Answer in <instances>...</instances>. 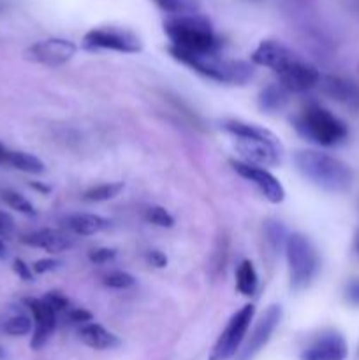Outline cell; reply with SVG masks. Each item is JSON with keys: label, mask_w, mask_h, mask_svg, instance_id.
<instances>
[{"label": "cell", "mask_w": 359, "mask_h": 360, "mask_svg": "<svg viewBox=\"0 0 359 360\" xmlns=\"http://www.w3.org/2000/svg\"><path fill=\"white\" fill-rule=\"evenodd\" d=\"M4 357H6V350H4V348L0 347V360H2Z\"/></svg>", "instance_id": "41"}, {"label": "cell", "mask_w": 359, "mask_h": 360, "mask_svg": "<svg viewBox=\"0 0 359 360\" xmlns=\"http://www.w3.org/2000/svg\"><path fill=\"white\" fill-rule=\"evenodd\" d=\"M224 129L236 137L239 160L257 167H275L280 164V143L270 130L245 122H225Z\"/></svg>", "instance_id": "2"}, {"label": "cell", "mask_w": 359, "mask_h": 360, "mask_svg": "<svg viewBox=\"0 0 359 360\" xmlns=\"http://www.w3.org/2000/svg\"><path fill=\"white\" fill-rule=\"evenodd\" d=\"M296 56L294 51L277 41H263L252 53V62L256 65L267 67L275 74L284 69L289 62Z\"/></svg>", "instance_id": "15"}, {"label": "cell", "mask_w": 359, "mask_h": 360, "mask_svg": "<svg viewBox=\"0 0 359 360\" xmlns=\"http://www.w3.org/2000/svg\"><path fill=\"white\" fill-rule=\"evenodd\" d=\"M285 104H287V90H284L280 84H271V86L264 88V90L260 91L259 105L263 111H280Z\"/></svg>", "instance_id": "21"}, {"label": "cell", "mask_w": 359, "mask_h": 360, "mask_svg": "<svg viewBox=\"0 0 359 360\" xmlns=\"http://www.w3.org/2000/svg\"><path fill=\"white\" fill-rule=\"evenodd\" d=\"M280 86L287 91L301 94V91L312 90L320 83V74L312 63L305 62L298 55L277 72Z\"/></svg>", "instance_id": "10"}, {"label": "cell", "mask_w": 359, "mask_h": 360, "mask_svg": "<svg viewBox=\"0 0 359 360\" xmlns=\"http://www.w3.org/2000/svg\"><path fill=\"white\" fill-rule=\"evenodd\" d=\"M7 157H9V150H6L4 144H0V165H7Z\"/></svg>", "instance_id": "38"}, {"label": "cell", "mask_w": 359, "mask_h": 360, "mask_svg": "<svg viewBox=\"0 0 359 360\" xmlns=\"http://www.w3.org/2000/svg\"><path fill=\"white\" fill-rule=\"evenodd\" d=\"M65 227L69 229L70 234L94 236L106 231L109 227V221L94 213H77L65 218Z\"/></svg>", "instance_id": "18"}, {"label": "cell", "mask_w": 359, "mask_h": 360, "mask_svg": "<svg viewBox=\"0 0 359 360\" xmlns=\"http://www.w3.org/2000/svg\"><path fill=\"white\" fill-rule=\"evenodd\" d=\"M259 287V276L250 260H243L236 269V288L243 295H253Z\"/></svg>", "instance_id": "19"}, {"label": "cell", "mask_w": 359, "mask_h": 360, "mask_svg": "<svg viewBox=\"0 0 359 360\" xmlns=\"http://www.w3.org/2000/svg\"><path fill=\"white\" fill-rule=\"evenodd\" d=\"M21 241L25 245L46 250L49 253L65 252V250H69L74 245V239L70 238V234L58 231V229H41V231L30 232Z\"/></svg>", "instance_id": "16"}, {"label": "cell", "mask_w": 359, "mask_h": 360, "mask_svg": "<svg viewBox=\"0 0 359 360\" xmlns=\"http://www.w3.org/2000/svg\"><path fill=\"white\" fill-rule=\"evenodd\" d=\"M28 308H30L32 316H34V336H32L30 347L34 350L44 347L48 343V340L51 338L53 330L56 327V313L46 304L42 299H28L27 301Z\"/></svg>", "instance_id": "14"}, {"label": "cell", "mask_w": 359, "mask_h": 360, "mask_svg": "<svg viewBox=\"0 0 359 360\" xmlns=\"http://www.w3.org/2000/svg\"><path fill=\"white\" fill-rule=\"evenodd\" d=\"M7 165L21 172H28V174H42L46 169L42 160H39L35 155L25 153V151H9Z\"/></svg>", "instance_id": "20"}, {"label": "cell", "mask_w": 359, "mask_h": 360, "mask_svg": "<svg viewBox=\"0 0 359 360\" xmlns=\"http://www.w3.org/2000/svg\"><path fill=\"white\" fill-rule=\"evenodd\" d=\"M2 329L9 336H27L32 330V320L27 315H14L4 322Z\"/></svg>", "instance_id": "25"}, {"label": "cell", "mask_w": 359, "mask_h": 360, "mask_svg": "<svg viewBox=\"0 0 359 360\" xmlns=\"http://www.w3.org/2000/svg\"><path fill=\"white\" fill-rule=\"evenodd\" d=\"M172 58L183 65L190 67L204 77L227 84H245L253 76V67L243 60H229L213 53H187L169 46Z\"/></svg>", "instance_id": "3"}, {"label": "cell", "mask_w": 359, "mask_h": 360, "mask_svg": "<svg viewBox=\"0 0 359 360\" xmlns=\"http://www.w3.org/2000/svg\"><path fill=\"white\" fill-rule=\"evenodd\" d=\"M123 190V183H102V185L92 186L83 193V199L88 202H104V200L115 199Z\"/></svg>", "instance_id": "22"}, {"label": "cell", "mask_w": 359, "mask_h": 360, "mask_svg": "<svg viewBox=\"0 0 359 360\" xmlns=\"http://www.w3.org/2000/svg\"><path fill=\"white\" fill-rule=\"evenodd\" d=\"M267 232V239H270V243L273 245V248H278V246L284 245L285 246V241H287V234H285L284 227L278 224H270L266 229Z\"/></svg>", "instance_id": "30"}, {"label": "cell", "mask_w": 359, "mask_h": 360, "mask_svg": "<svg viewBox=\"0 0 359 360\" xmlns=\"http://www.w3.org/2000/svg\"><path fill=\"white\" fill-rule=\"evenodd\" d=\"M348 355V347L340 333L320 334L301 352V360H345Z\"/></svg>", "instance_id": "13"}, {"label": "cell", "mask_w": 359, "mask_h": 360, "mask_svg": "<svg viewBox=\"0 0 359 360\" xmlns=\"http://www.w3.org/2000/svg\"><path fill=\"white\" fill-rule=\"evenodd\" d=\"M32 186H34V188L35 190H41V192H49V188H48V186H42V185H37V183H32Z\"/></svg>", "instance_id": "40"}, {"label": "cell", "mask_w": 359, "mask_h": 360, "mask_svg": "<svg viewBox=\"0 0 359 360\" xmlns=\"http://www.w3.org/2000/svg\"><path fill=\"white\" fill-rule=\"evenodd\" d=\"M42 301H44L46 304H48L49 308H51L55 313L63 311V309H67V306H69V301H67V297H63L60 292H48V294L42 297Z\"/></svg>", "instance_id": "29"}, {"label": "cell", "mask_w": 359, "mask_h": 360, "mask_svg": "<svg viewBox=\"0 0 359 360\" xmlns=\"http://www.w3.org/2000/svg\"><path fill=\"white\" fill-rule=\"evenodd\" d=\"M280 320H282L280 306H277V304L270 306V308L266 309V313L260 316L259 322H257L256 329L252 330V334H250V338H248V341H246L245 347L238 352L236 360H252L253 357H256V355L259 354L264 347H266L267 341L271 340V336H273L275 329L278 327Z\"/></svg>", "instance_id": "12"}, {"label": "cell", "mask_w": 359, "mask_h": 360, "mask_svg": "<svg viewBox=\"0 0 359 360\" xmlns=\"http://www.w3.org/2000/svg\"><path fill=\"white\" fill-rule=\"evenodd\" d=\"M69 319L70 322L74 323H90L92 322V313L87 311V309H73V311L69 313Z\"/></svg>", "instance_id": "35"}, {"label": "cell", "mask_w": 359, "mask_h": 360, "mask_svg": "<svg viewBox=\"0 0 359 360\" xmlns=\"http://www.w3.org/2000/svg\"><path fill=\"white\" fill-rule=\"evenodd\" d=\"M6 255H7V248H6V245H4L2 239H0V259H4Z\"/></svg>", "instance_id": "39"}, {"label": "cell", "mask_w": 359, "mask_h": 360, "mask_svg": "<svg viewBox=\"0 0 359 360\" xmlns=\"http://www.w3.org/2000/svg\"><path fill=\"white\" fill-rule=\"evenodd\" d=\"M80 340L83 341L87 347L94 348V350H113L120 345L118 336H115L113 333H109L108 329H104L99 323H84L80 329Z\"/></svg>", "instance_id": "17"}, {"label": "cell", "mask_w": 359, "mask_h": 360, "mask_svg": "<svg viewBox=\"0 0 359 360\" xmlns=\"http://www.w3.org/2000/svg\"><path fill=\"white\" fill-rule=\"evenodd\" d=\"M231 165L241 178H245L246 181H250L252 185L257 186V190L263 193L264 199L270 200L271 204L284 202V186H282V183L278 181L270 171H266V169L263 167H257V165L245 164V162L241 160H231Z\"/></svg>", "instance_id": "11"}, {"label": "cell", "mask_w": 359, "mask_h": 360, "mask_svg": "<svg viewBox=\"0 0 359 360\" xmlns=\"http://www.w3.org/2000/svg\"><path fill=\"white\" fill-rule=\"evenodd\" d=\"M144 218H146L148 224H153L157 227L162 229H171L175 225V218L169 214L168 210H164L162 206H150L144 213Z\"/></svg>", "instance_id": "26"}, {"label": "cell", "mask_w": 359, "mask_h": 360, "mask_svg": "<svg viewBox=\"0 0 359 360\" xmlns=\"http://www.w3.org/2000/svg\"><path fill=\"white\" fill-rule=\"evenodd\" d=\"M146 259H148V262H150L151 266H155V267H165V266H168V259H165L164 253L158 252V250H151V252H148Z\"/></svg>", "instance_id": "36"}, {"label": "cell", "mask_w": 359, "mask_h": 360, "mask_svg": "<svg viewBox=\"0 0 359 360\" xmlns=\"http://www.w3.org/2000/svg\"><path fill=\"white\" fill-rule=\"evenodd\" d=\"M324 90L333 98H338V101H351V98H354V88L351 86V83L338 79V77H327L324 81Z\"/></svg>", "instance_id": "24"}, {"label": "cell", "mask_w": 359, "mask_h": 360, "mask_svg": "<svg viewBox=\"0 0 359 360\" xmlns=\"http://www.w3.org/2000/svg\"><path fill=\"white\" fill-rule=\"evenodd\" d=\"M58 267H60L58 260H55V259H41V260H37V262H35L34 266H32V271H34V273H37V274H44V273H49V271L58 269Z\"/></svg>", "instance_id": "33"}, {"label": "cell", "mask_w": 359, "mask_h": 360, "mask_svg": "<svg viewBox=\"0 0 359 360\" xmlns=\"http://www.w3.org/2000/svg\"><path fill=\"white\" fill-rule=\"evenodd\" d=\"M162 11L165 13H171V14H187L189 11V6H187L185 0H153Z\"/></svg>", "instance_id": "28"}, {"label": "cell", "mask_w": 359, "mask_h": 360, "mask_svg": "<svg viewBox=\"0 0 359 360\" xmlns=\"http://www.w3.org/2000/svg\"><path fill=\"white\" fill-rule=\"evenodd\" d=\"M102 283L109 288H116V290H125V288H130L136 280H134L132 274L123 273V271H113V273L106 274L102 278Z\"/></svg>", "instance_id": "27"}, {"label": "cell", "mask_w": 359, "mask_h": 360, "mask_svg": "<svg viewBox=\"0 0 359 360\" xmlns=\"http://www.w3.org/2000/svg\"><path fill=\"white\" fill-rule=\"evenodd\" d=\"M76 44L73 41H69V39L51 37L32 44L25 51V58L46 67H60L69 62L76 55Z\"/></svg>", "instance_id": "9"}, {"label": "cell", "mask_w": 359, "mask_h": 360, "mask_svg": "<svg viewBox=\"0 0 359 360\" xmlns=\"http://www.w3.org/2000/svg\"><path fill=\"white\" fill-rule=\"evenodd\" d=\"M296 129L301 136L319 146H336L348 136L347 125L338 116L320 105H310L296 120Z\"/></svg>", "instance_id": "5"}, {"label": "cell", "mask_w": 359, "mask_h": 360, "mask_svg": "<svg viewBox=\"0 0 359 360\" xmlns=\"http://www.w3.org/2000/svg\"><path fill=\"white\" fill-rule=\"evenodd\" d=\"M116 257V252L111 248H97L88 253V259L94 264H108Z\"/></svg>", "instance_id": "31"}, {"label": "cell", "mask_w": 359, "mask_h": 360, "mask_svg": "<svg viewBox=\"0 0 359 360\" xmlns=\"http://www.w3.org/2000/svg\"><path fill=\"white\" fill-rule=\"evenodd\" d=\"M296 169L312 185L331 193H344L352 185V169L340 158L315 150H299L294 155Z\"/></svg>", "instance_id": "1"}, {"label": "cell", "mask_w": 359, "mask_h": 360, "mask_svg": "<svg viewBox=\"0 0 359 360\" xmlns=\"http://www.w3.org/2000/svg\"><path fill=\"white\" fill-rule=\"evenodd\" d=\"M87 49H108L118 53H139L143 49L139 37L127 28L99 27L87 32L83 37Z\"/></svg>", "instance_id": "8"}, {"label": "cell", "mask_w": 359, "mask_h": 360, "mask_svg": "<svg viewBox=\"0 0 359 360\" xmlns=\"http://www.w3.org/2000/svg\"><path fill=\"white\" fill-rule=\"evenodd\" d=\"M253 315H256V306L253 304H245L243 308H239L229 319L227 326L218 336L208 360H231L234 355H238L241 343L245 341L246 333L250 329Z\"/></svg>", "instance_id": "7"}, {"label": "cell", "mask_w": 359, "mask_h": 360, "mask_svg": "<svg viewBox=\"0 0 359 360\" xmlns=\"http://www.w3.org/2000/svg\"><path fill=\"white\" fill-rule=\"evenodd\" d=\"M284 248L285 257H287L291 287L298 292L303 290L312 283L319 271V255L315 252V246L306 236L294 232L287 236Z\"/></svg>", "instance_id": "6"}, {"label": "cell", "mask_w": 359, "mask_h": 360, "mask_svg": "<svg viewBox=\"0 0 359 360\" xmlns=\"http://www.w3.org/2000/svg\"><path fill=\"white\" fill-rule=\"evenodd\" d=\"M347 299L351 304L359 306V280L352 281L347 287Z\"/></svg>", "instance_id": "37"}, {"label": "cell", "mask_w": 359, "mask_h": 360, "mask_svg": "<svg viewBox=\"0 0 359 360\" xmlns=\"http://www.w3.org/2000/svg\"><path fill=\"white\" fill-rule=\"evenodd\" d=\"M0 199H2L11 210L18 211V213L28 214V217H34L35 214L34 204L28 199H25L21 193L14 192V190H2V192H0Z\"/></svg>", "instance_id": "23"}, {"label": "cell", "mask_w": 359, "mask_h": 360, "mask_svg": "<svg viewBox=\"0 0 359 360\" xmlns=\"http://www.w3.org/2000/svg\"><path fill=\"white\" fill-rule=\"evenodd\" d=\"M358 252H359V241H358Z\"/></svg>", "instance_id": "42"}, {"label": "cell", "mask_w": 359, "mask_h": 360, "mask_svg": "<svg viewBox=\"0 0 359 360\" xmlns=\"http://www.w3.org/2000/svg\"><path fill=\"white\" fill-rule=\"evenodd\" d=\"M164 32L171 48L187 53H213L218 49V39L210 21L197 14H176L164 21Z\"/></svg>", "instance_id": "4"}, {"label": "cell", "mask_w": 359, "mask_h": 360, "mask_svg": "<svg viewBox=\"0 0 359 360\" xmlns=\"http://www.w3.org/2000/svg\"><path fill=\"white\" fill-rule=\"evenodd\" d=\"M14 234V220L9 213L0 211V238H11Z\"/></svg>", "instance_id": "32"}, {"label": "cell", "mask_w": 359, "mask_h": 360, "mask_svg": "<svg viewBox=\"0 0 359 360\" xmlns=\"http://www.w3.org/2000/svg\"><path fill=\"white\" fill-rule=\"evenodd\" d=\"M13 269H14V273H16L18 276L21 278V280H25V281H32V280H34V273H32L30 266H27V264H25L21 259L14 260Z\"/></svg>", "instance_id": "34"}]
</instances>
